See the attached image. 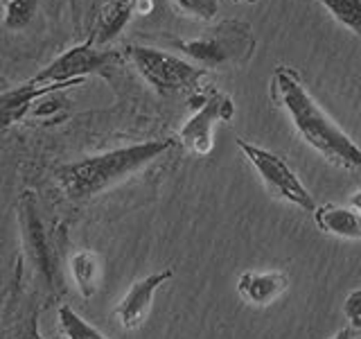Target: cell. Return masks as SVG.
<instances>
[{"instance_id": "cell-14", "label": "cell", "mask_w": 361, "mask_h": 339, "mask_svg": "<svg viewBox=\"0 0 361 339\" xmlns=\"http://www.w3.org/2000/svg\"><path fill=\"white\" fill-rule=\"evenodd\" d=\"M71 271L84 299H93L102 287V258L95 251H77L71 258Z\"/></svg>"}, {"instance_id": "cell-1", "label": "cell", "mask_w": 361, "mask_h": 339, "mask_svg": "<svg viewBox=\"0 0 361 339\" xmlns=\"http://www.w3.org/2000/svg\"><path fill=\"white\" fill-rule=\"evenodd\" d=\"M271 97L287 113L293 129L314 152L338 170H361V147L327 116L312 97L300 75L289 66H278L271 77Z\"/></svg>"}, {"instance_id": "cell-2", "label": "cell", "mask_w": 361, "mask_h": 339, "mask_svg": "<svg viewBox=\"0 0 361 339\" xmlns=\"http://www.w3.org/2000/svg\"><path fill=\"white\" fill-rule=\"evenodd\" d=\"M172 147L174 138L116 147V150L79 158L75 163L59 167L56 179H59L63 192L71 199H93L102 192L116 188L122 181H127L131 174L140 172L142 167L154 163L158 156H163Z\"/></svg>"}, {"instance_id": "cell-13", "label": "cell", "mask_w": 361, "mask_h": 339, "mask_svg": "<svg viewBox=\"0 0 361 339\" xmlns=\"http://www.w3.org/2000/svg\"><path fill=\"white\" fill-rule=\"evenodd\" d=\"M138 3L140 0H109L97 18L93 43L102 48V45H106L116 37H120V32L127 28V23Z\"/></svg>"}, {"instance_id": "cell-10", "label": "cell", "mask_w": 361, "mask_h": 339, "mask_svg": "<svg viewBox=\"0 0 361 339\" xmlns=\"http://www.w3.org/2000/svg\"><path fill=\"white\" fill-rule=\"evenodd\" d=\"M287 290H289V278L280 269H269V271L248 269L242 271L240 278H237V292H240V297L248 305H255V308H267V305L276 303Z\"/></svg>"}, {"instance_id": "cell-9", "label": "cell", "mask_w": 361, "mask_h": 339, "mask_svg": "<svg viewBox=\"0 0 361 339\" xmlns=\"http://www.w3.org/2000/svg\"><path fill=\"white\" fill-rule=\"evenodd\" d=\"M172 276H174L172 269H161V271H154V274L133 282L129 292L122 297V301L116 305V312H113L116 321L124 328V331H138V328L147 321V316L152 312L156 292L161 290Z\"/></svg>"}, {"instance_id": "cell-19", "label": "cell", "mask_w": 361, "mask_h": 339, "mask_svg": "<svg viewBox=\"0 0 361 339\" xmlns=\"http://www.w3.org/2000/svg\"><path fill=\"white\" fill-rule=\"evenodd\" d=\"M343 314L348 316L353 326L361 323V290H355L348 294V299L343 303Z\"/></svg>"}, {"instance_id": "cell-5", "label": "cell", "mask_w": 361, "mask_h": 339, "mask_svg": "<svg viewBox=\"0 0 361 339\" xmlns=\"http://www.w3.org/2000/svg\"><path fill=\"white\" fill-rule=\"evenodd\" d=\"M235 143L242 150V154L248 158V163L255 167V172L262 179L264 188L269 190V195H274L282 201H289L293 206H298L307 213H314L316 208L314 197L310 195V190L302 186V181L296 177V172L289 167L285 158L264 150V147L246 143L244 138H237Z\"/></svg>"}, {"instance_id": "cell-17", "label": "cell", "mask_w": 361, "mask_h": 339, "mask_svg": "<svg viewBox=\"0 0 361 339\" xmlns=\"http://www.w3.org/2000/svg\"><path fill=\"white\" fill-rule=\"evenodd\" d=\"M39 11V0H7L5 5V28L7 30H25Z\"/></svg>"}, {"instance_id": "cell-18", "label": "cell", "mask_w": 361, "mask_h": 339, "mask_svg": "<svg viewBox=\"0 0 361 339\" xmlns=\"http://www.w3.org/2000/svg\"><path fill=\"white\" fill-rule=\"evenodd\" d=\"M174 5L183 11V14L199 18V20H210L217 16V11H219L217 0H174Z\"/></svg>"}, {"instance_id": "cell-12", "label": "cell", "mask_w": 361, "mask_h": 339, "mask_svg": "<svg viewBox=\"0 0 361 339\" xmlns=\"http://www.w3.org/2000/svg\"><path fill=\"white\" fill-rule=\"evenodd\" d=\"M314 222L323 233L343 237V240H361V215L350 206L321 203L314 208Z\"/></svg>"}, {"instance_id": "cell-22", "label": "cell", "mask_w": 361, "mask_h": 339, "mask_svg": "<svg viewBox=\"0 0 361 339\" xmlns=\"http://www.w3.org/2000/svg\"><path fill=\"white\" fill-rule=\"evenodd\" d=\"M246 3H255V0H246Z\"/></svg>"}, {"instance_id": "cell-21", "label": "cell", "mask_w": 361, "mask_h": 339, "mask_svg": "<svg viewBox=\"0 0 361 339\" xmlns=\"http://www.w3.org/2000/svg\"><path fill=\"white\" fill-rule=\"evenodd\" d=\"M350 208H353L355 213L361 215V190H357L353 197H350Z\"/></svg>"}, {"instance_id": "cell-7", "label": "cell", "mask_w": 361, "mask_h": 339, "mask_svg": "<svg viewBox=\"0 0 361 339\" xmlns=\"http://www.w3.org/2000/svg\"><path fill=\"white\" fill-rule=\"evenodd\" d=\"M235 116V102L231 95L221 90H212L199 111L192 116L178 131V141L183 143L190 152L199 156H208L212 152V131L217 122H231Z\"/></svg>"}, {"instance_id": "cell-8", "label": "cell", "mask_w": 361, "mask_h": 339, "mask_svg": "<svg viewBox=\"0 0 361 339\" xmlns=\"http://www.w3.org/2000/svg\"><path fill=\"white\" fill-rule=\"evenodd\" d=\"M18 224H20L23 244H25V254H27V260L32 263L34 271L48 282V287L56 290L59 280H56L54 251H52L48 231H45V224L41 220L37 206H34L32 197L23 199L20 210H18Z\"/></svg>"}, {"instance_id": "cell-3", "label": "cell", "mask_w": 361, "mask_h": 339, "mask_svg": "<svg viewBox=\"0 0 361 339\" xmlns=\"http://www.w3.org/2000/svg\"><path fill=\"white\" fill-rule=\"evenodd\" d=\"M185 59L203 71L244 68L255 52L253 30L244 20H224L195 39L174 41Z\"/></svg>"}, {"instance_id": "cell-16", "label": "cell", "mask_w": 361, "mask_h": 339, "mask_svg": "<svg viewBox=\"0 0 361 339\" xmlns=\"http://www.w3.org/2000/svg\"><path fill=\"white\" fill-rule=\"evenodd\" d=\"M59 323L68 339H109L95 326H90L86 319H82L71 305H61L59 308Z\"/></svg>"}, {"instance_id": "cell-6", "label": "cell", "mask_w": 361, "mask_h": 339, "mask_svg": "<svg viewBox=\"0 0 361 339\" xmlns=\"http://www.w3.org/2000/svg\"><path fill=\"white\" fill-rule=\"evenodd\" d=\"M118 64V54L97 50L90 43L75 45L34 75L32 84H82L90 75L109 77Z\"/></svg>"}, {"instance_id": "cell-15", "label": "cell", "mask_w": 361, "mask_h": 339, "mask_svg": "<svg viewBox=\"0 0 361 339\" xmlns=\"http://www.w3.org/2000/svg\"><path fill=\"white\" fill-rule=\"evenodd\" d=\"M316 3L330 11L338 25L361 37V0H316Z\"/></svg>"}, {"instance_id": "cell-11", "label": "cell", "mask_w": 361, "mask_h": 339, "mask_svg": "<svg viewBox=\"0 0 361 339\" xmlns=\"http://www.w3.org/2000/svg\"><path fill=\"white\" fill-rule=\"evenodd\" d=\"M77 84H20L18 88H11L7 93L0 95V127H9L16 124L27 116V111L32 109L34 102H39L41 97H48L56 90L73 88Z\"/></svg>"}, {"instance_id": "cell-4", "label": "cell", "mask_w": 361, "mask_h": 339, "mask_svg": "<svg viewBox=\"0 0 361 339\" xmlns=\"http://www.w3.org/2000/svg\"><path fill=\"white\" fill-rule=\"evenodd\" d=\"M129 54L138 73L147 79V84L163 95L197 88L208 73L188 61L185 56L172 54L161 48H149V45H131Z\"/></svg>"}, {"instance_id": "cell-20", "label": "cell", "mask_w": 361, "mask_h": 339, "mask_svg": "<svg viewBox=\"0 0 361 339\" xmlns=\"http://www.w3.org/2000/svg\"><path fill=\"white\" fill-rule=\"evenodd\" d=\"M332 339H361V328H348V331H341Z\"/></svg>"}]
</instances>
